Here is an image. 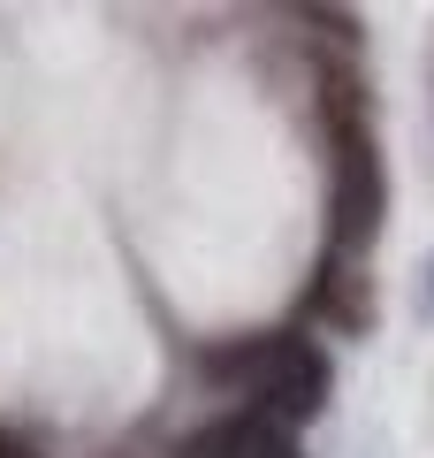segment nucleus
Segmentation results:
<instances>
[{
	"label": "nucleus",
	"mask_w": 434,
	"mask_h": 458,
	"mask_svg": "<svg viewBox=\"0 0 434 458\" xmlns=\"http://www.w3.org/2000/svg\"><path fill=\"white\" fill-rule=\"evenodd\" d=\"M373 313H381V306H373V276H366V260L328 245L321 267H313V291H305V321L336 328V336H366Z\"/></svg>",
	"instance_id": "3"
},
{
	"label": "nucleus",
	"mask_w": 434,
	"mask_h": 458,
	"mask_svg": "<svg viewBox=\"0 0 434 458\" xmlns=\"http://www.w3.org/2000/svg\"><path fill=\"white\" fill-rule=\"evenodd\" d=\"M267 458H305V451H297V436H282V443H274Z\"/></svg>",
	"instance_id": "6"
},
{
	"label": "nucleus",
	"mask_w": 434,
	"mask_h": 458,
	"mask_svg": "<svg viewBox=\"0 0 434 458\" xmlns=\"http://www.w3.org/2000/svg\"><path fill=\"white\" fill-rule=\"evenodd\" d=\"M419 306L434 313V252H427V283H419Z\"/></svg>",
	"instance_id": "5"
},
{
	"label": "nucleus",
	"mask_w": 434,
	"mask_h": 458,
	"mask_svg": "<svg viewBox=\"0 0 434 458\" xmlns=\"http://www.w3.org/2000/svg\"><path fill=\"white\" fill-rule=\"evenodd\" d=\"M328 390H336L328 352L305 336V328H274V352H267V375H259V390H252V412H267L274 428L297 436L305 420L328 412Z\"/></svg>",
	"instance_id": "2"
},
{
	"label": "nucleus",
	"mask_w": 434,
	"mask_h": 458,
	"mask_svg": "<svg viewBox=\"0 0 434 458\" xmlns=\"http://www.w3.org/2000/svg\"><path fill=\"white\" fill-rule=\"evenodd\" d=\"M388 222V168H381V138L351 131V138H328V245L358 252L381 237Z\"/></svg>",
	"instance_id": "1"
},
{
	"label": "nucleus",
	"mask_w": 434,
	"mask_h": 458,
	"mask_svg": "<svg viewBox=\"0 0 434 458\" xmlns=\"http://www.w3.org/2000/svg\"><path fill=\"white\" fill-rule=\"evenodd\" d=\"M0 458H38V443L23 428H0Z\"/></svg>",
	"instance_id": "4"
}]
</instances>
